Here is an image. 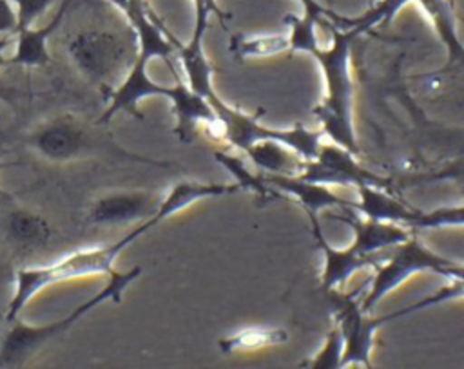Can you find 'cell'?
<instances>
[{
  "label": "cell",
  "mask_w": 464,
  "mask_h": 369,
  "mask_svg": "<svg viewBox=\"0 0 464 369\" xmlns=\"http://www.w3.org/2000/svg\"><path fill=\"white\" fill-rule=\"evenodd\" d=\"M332 42L326 49H321L319 43H312L306 52L317 60L324 78V98L319 105L314 107V116L321 125L323 136H328L332 143L359 154V145L353 130V80L350 72V54L352 42L357 36L352 29L330 31Z\"/></svg>",
  "instance_id": "obj_1"
},
{
  "label": "cell",
  "mask_w": 464,
  "mask_h": 369,
  "mask_svg": "<svg viewBox=\"0 0 464 369\" xmlns=\"http://www.w3.org/2000/svg\"><path fill=\"white\" fill-rule=\"evenodd\" d=\"M156 224H160L156 219H149L140 222L129 233H125L121 239L111 244L82 248L51 264L27 266L16 270L14 291L5 309V322L18 318V315L29 304V300L51 284L89 275H109L112 271V262L121 253V250H125L134 239H138L141 233L149 232Z\"/></svg>",
  "instance_id": "obj_2"
},
{
  "label": "cell",
  "mask_w": 464,
  "mask_h": 369,
  "mask_svg": "<svg viewBox=\"0 0 464 369\" xmlns=\"http://www.w3.org/2000/svg\"><path fill=\"white\" fill-rule=\"evenodd\" d=\"M462 291H464L462 279L451 280V284L440 288L435 295L420 298L419 302H415L408 308H402V309L388 313V315L373 317V315H370V311L361 308L359 291L339 293L337 289H330V300L334 304V318L341 329L343 342H344L339 367H346V365H353V364L362 365V367H372L370 356H372V349H373V336L382 324L401 318L408 313L420 311L424 308H431V306L440 304L450 298H460Z\"/></svg>",
  "instance_id": "obj_3"
},
{
  "label": "cell",
  "mask_w": 464,
  "mask_h": 369,
  "mask_svg": "<svg viewBox=\"0 0 464 369\" xmlns=\"http://www.w3.org/2000/svg\"><path fill=\"white\" fill-rule=\"evenodd\" d=\"M141 275V266H134L129 271H116L112 270L109 273V282L100 289L96 295L76 306L67 317L44 324V326H34L22 322L18 318L11 320L9 327L0 338V367H20L24 365L34 353H38L45 344H49L54 336L60 333L67 331L76 324L83 315H87L91 309L96 306L112 300L120 302L123 289Z\"/></svg>",
  "instance_id": "obj_4"
},
{
  "label": "cell",
  "mask_w": 464,
  "mask_h": 369,
  "mask_svg": "<svg viewBox=\"0 0 464 369\" xmlns=\"http://www.w3.org/2000/svg\"><path fill=\"white\" fill-rule=\"evenodd\" d=\"M392 248V255L382 257L373 266L375 273L370 280V288L366 295L361 297V308L370 313L382 300L384 295L399 288L406 279H410L415 273L431 271L450 280L462 279V262L435 253L417 235H410L406 241Z\"/></svg>",
  "instance_id": "obj_5"
},
{
  "label": "cell",
  "mask_w": 464,
  "mask_h": 369,
  "mask_svg": "<svg viewBox=\"0 0 464 369\" xmlns=\"http://www.w3.org/2000/svg\"><path fill=\"white\" fill-rule=\"evenodd\" d=\"M25 145L42 159L54 165L74 163L94 154L96 141L89 127L74 114L63 112L38 123Z\"/></svg>",
  "instance_id": "obj_6"
},
{
  "label": "cell",
  "mask_w": 464,
  "mask_h": 369,
  "mask_svg": "<svg viewBox=\"0 0 464 369\" xmlns=\"http://www.w3.org/2000/svg\"><path fill=\"white\" fill-rule=\"evenodd\" d=\"M67 54L76 71L103 90L112 87V81L129 62L127 43L109 31H82L67 43Z\"/></svg>",
  "instance_id": "obj_7"
},
{
  "label": "cell",
  "mask_w": 464,
  "mask_h": 369,
  "mask_svg": "<svg viewBox=\"0 0 464 369\" xmlns=\"http://www.w3.org/2000/svg\"><path fill=\"white\" fill-rule=\"evenodd\" d=\"M357 206L364 217L395 222L401 226H408L410 230H431L444 226H462L464 221V206H444L431 212L417 210L395 195H392L386 188L379 186H357Z\"/></svg>",
  "instance_id": "obj_8"
},
{
  "label": "cell",
  "mask_w": 464,
  "mask_h": 369,
  "mask_svg": "<svg viewBox=\"0 0 464 369\" xmlns=\"http://www.w3.org/2000/svg\"><path fill=\"white\" fill-rule=\"evenodd\" d=\"M301 179L321 183V184H339V186H379L390 188L392 179L372 172L362 166L355 154L339 147L337 143H321L315 159H308L299 172Z\"/></svg>",
  "instance_id": "obj_9"
},
{
  "label": "cell",
  "mask_w": 464,
  "mask_h": 369,
  "mask_svg": "<svg viewBox=\"0 0 464 369\" xmlns=\"http://www.w3.org/2000/svg\"><path fill=\"white\" fill-rule=\"evenodd\" d=\"M161 195L150 190H116L94 199L87 210V222L114 226L154 219Z\"/></svg>",
  "instance_id": "obj_10"
},
{
  "label": "cell",
  "mask_w": 464,
  "mask_h": 369,
  "mask_svg": "<svg viewBox=\"0 0 464 369\" xmlns=\"http://www.w3.org/2000/svg\"><path fill=\"white\" fill-rule=\"evenodd\" d=\"M308 219H310V228H312V237L317 244V248L323 251L324 255V268H323V277H321V282H323V288L326 291L330 289H337L339 286H343L353 273H357L359 270H366V268H373L381 259L382 255H362V253H357L352 246L344 248V250H339V248H334L323 230L319 228V217L317 213L314 212H306Z\"/></svg>",
  "instance_id": "obj_11"
},
{
  "label": "cell",
  "mask_w": 464,
  "mask_h": 369,
  "mask_svg": "<svg viewBox=\"0 0 464 369\" xmlns=\"http://www.w3.org/2000/svg\"><path fill=\"white\" fill-rule=\"evenodd\" d=\"M328 217L334 221H341L352 228L353 242L350 246L362 255L379 253L406 241L411 235L406 226L370 219L364 215L361 217L353 208H341V213H330Z\"/></svg>",
  "instance_id": "obj_12"
},
{
  "label": "cell",
  "mask_w": 464,
  "mask_h": 369,
  "mask_svg": "<svg viewBox=\"0 0 464 369\" xmlns=\"http://www.w3.org/2000/svg\"><path fill=\"white\" fill-rule=\"evenodd\" d=\"M263 181L277 190L279 194L290 195L294 201H297L304 212L319 213L326 208H353L357 206L355 199H344L334 194L326 184L312 183L306 179H301L297 175H277V174H261Z\"/></svg>",
  "instance_id": "obj_13"
},
{
  "label": "cell",
  "mask_w": 464,
  "mask_h": 369,
  "mask_svg": "<svg viewBox=\"0 0 464 369\" xmlns=\"http://www.w3.org/2000/svg\"><path fill=\"white\" fill-rule=\"evenodd\" d=\"M72 0H62L58 11L42 27H25L16 31L13 36L14 51L9 56V65H20V67H45L51 62V54L47 49L49 38L54 34V31L62 25L63 16L69 9Z\"/></svg>",
  "instance_id": "obj_14"
},
{
  "label": "cell",
  "mask_w": 464,
  "mask_h": 369,
  "mask_svg": "<svg viewBox=\"0 0 464 369\" xmlns=\"http://www.w3.org/2000/svg\"><path fill=\"white\" fill-rule=\"evenodd\" d=\"M172 103V112L176 114L174 134L181 143H188L194 139L199 123L218 125V118L210 103L194 92L181 78H176L174 92L169 98Z\"/></svg>",
  "instance_id": "obj_15"
},
{
  "label": "cell",
  "mask_w": 464,
  "mask_h": 369,
  "mask_svg": "<svg viewBox=\"0 0 464 369\" xmlns=\"http://www.w3.org/2000/svg\"><path fill=\"white\" fill-rule=\"evenodd\" d=\"M239 190L237 183H199V181H179L174 184L165 195H161V203L154 219L158 222L169 219L170 215L181 212L183 208L208 197H223Z\"/></svg>",
  "instance_id": "obj_16"
},
{
  "label": "cell",
  "mask_w": 464,
  "mask_h": 369,
  "mask_svg": "<svg viewBox=\"0 0 464 369\" xmlns=\"http://www.w3.org/2000/svg\"><path fill=\"white\" fill-rule=\"evenodd\" d=\"M245 154L256 168L277 175H299L306 161L295 150L276 139H259L252 143Z\"/></svg>",
  "instance_id": "obj_17"
},
{
  "label": "cell",
  "mask_w": 464,
  "mask_h": 369,
  "mask_svg": "<svg viewBox=\"0 0 464 369\" xmlns=\"http://www.w3.org/2000/svg\"><path fill=\"white\" fill-rule=\"evenodd\" d=\"M9 241L20 250H36L49 242L53 230L47 219L29 208H16L5 219Z\"/></svg>",
  "instance_id": "obj_18"
},
{
  "label": "cell",
  "mask_w": 464,
  "mask_h": 369,
  "mask_svg": "<svg viewBox=\"0 0 464 369\" xmlns=\"http://www.w3.org/2000/svg\"><path fill=\"white\" fill-rule=\"evenodd\" d=\"M424 14L430 18L439 40L448 52V63L462 62V43L457 31V16L453 0H417Z\"/></svg>",
  "instance_id": "obj_19"
},
{
  "label": "cell",
  "mask_w": 464,
  "mask_h": 369,
  "mask_svg": "<svg viewBox=\"0 0 464 369\" xmlns=\"http://www.w3.org/2000/svg\"><path fill=\"white\" fill-rule=\"evenodd\" d=\"M285 342H288V333L283 327H250L219 338L218 347L221 353L228 355L236 351H254L279 345Z\"/></svg>",
  "instance_id": "obj_20"
},
{
  "label": "cell",
  "mask_w": 464,
  "mask_h": 369,
  "mask_svg": "<svg viewBox=\"0 0 464 369\" xmlns=\"http://www.w3.org/2000/svg\"><path fill=\"white\" fill-rule=\"evenodd\" d=\"M214 159L218 163H221L236 179V183L239 184V188H245L252 194H256L257 197H261L263 201H272L277 199L281 194L277 190H274L272 186H268L261 175H256L254 172L248 170V166L245 165L243 157L225 152V150H216L214 152Z\"/></svg>",
  "instance_id": "obj_21"
},
{
  "label": "cell",
  "mask_w": 464,
  "mask_h": 369,
  "mask_svg": "<svg viewBox=\"0 0 464 369\" xmlns=\"http://www.w3.org/2000/svg\"><path fill=\"white\" fill-rule=\"evenodd\" d=\"M228 51L239 60L272 56V54L288 51V38L283 34H268V36L234 34L230 36Z\"/></svg>",
  "instance_id": "obj_22"
},
{
  "label": "cell",
  "mask_w": 464,
  "mask_h": 369,
  "mask_svg": "<svg viewBox=\"0 0 464 369\" xmlns=\"http://www.w3.org/2000/svg\"><path fill=\"white\" fill-rule=\"evenodd\" d=\"M408 2L410 0H379L362 14L348 16L346 29H352L359 36L362 33H370L377 25H388Z\"/></svg>",
  "instance_id": "obj_23"
},
{
  "label": "cell",
  "mask_w": 464,
  "mask_h": 369,
  "mask_svg": "<svg viewBox=\"0 0 464 369\" xmlns=\"http://www.w3.org/2000/svg\"><path fill=\"white\" fill-rule=\"evenodd\" d=\"M343 347H344V342H343L341 329L334 322V327H330V331L326 333L323 347L310 360H304L301 365L310 369H335L341 364Z\"/></svg>",
  "instance_id": "obj_24"
},
{
  "label": "cell",
  "mask_w": 464,
  "mask_h": 369,
  "mask_svg": "<svg viewBox=\"0 0 464 369\" xmlns=\"http://www.w3.org/2000/svg\"><path fill=\"white\" fill-rule=\"evenodd\" d=\"M303 9H304V16L312 18L315 22V25L330 31L332 27L337 29H346V20L348 16L337 14L335 11L326 9L323 4H319V0H297Z\"/></svg>",
  "instance_id": "obj_25"
},
{
  "label": "cell",
  "mask_w": 464,
  "mask_h": 369,
  "mask_svg": "<svg viewBox=\"0 0 464 369\" xmlns=\"http://www.w3.org/2000/svg\"><path fill=\"white\" fill-rule=\"evenodd\" d=\"M194 4V36H205L207 25H208V18L214 14L218 16L221 22H227L232 18L230 13L223 11L218 4V0H192Z\"/></svg>",
  "instance_id": "obj_26"
},
{
  "label": "cell",
  "mask_w": 464,
  "mask_h": 369,
  "mask_svg": "<svg viewBox=\"0 0 464 369\" xmlns=\"http://www.w3.org/2000/svg\"><path fill=\"white\" fill-rule=\"evenodd\" d=\"M16 11V31L31 27L56 0H11Z\"/></svg>",
  "instance_id": "obj_27"
},
{
  "label": "cell",
  "mask_w": 464,
  "mask_h": 369,
  "mask_svg": "<svg viewBox=\"0 0 464 369\" xmlns=\"http://www.w3.org/2000/svg\"><path fill=\"white\" fill-rule=\"evenodd\" d=\"M16 29V11L11 0H0V36L14 34Z\"/></svg>",
  "instance_id": "obj_28"
},
{
  "label": "cell",
  "mask_w": 464,
  "mask_h": 369,
  "mask_svg": "<svg viewBox=\"0 0 464 369\" xmlns=\"http://www.w3.org/2000/svg\"><path fill=\"white\" fill-rule=\"evenodd\" d=\"M13 40H14L13 34H2L0 36V69L9 65V56H5V51L13 43Z\"/></svg>",
  "instance_id": "obj_29"
},
{
  "label": "cell",
  "mask_w": 464,
  "mask_h": 369,
  "mask_svg": "<svg viewBox=\"0 0 464 369\" xmlns=\"http://www.w3.org/2000/svg\"><path fill=\"white\" fill-rule=\"evenodd\" d=\"M16 98V90L13 85L5 83L2 78H0V101H5V103H13Z\"/></svg>",
  "instance_id": "obj_30"
},
{
  "label": "cell",
  "mask_w": 464,
  "mask_h": 369,
  "mask_svg": "<svg viewBox=\"0 0 464 369\" xmlns=\"http://www.w3.org/2000/svg\"><path fill=\"white\" fill-rule=\"evenodd\" d=\"M0 148H2V139H0ZM0 156H2V154H0ZM13 165H14V163H5V161L0 159V170H2V168H9V166H13ZM0 197H5V192H4L2 188H0Z\"/></svg>",
  "instance_id": "obj_31"
},
{
  "label": "cell",
  "mask_w": 464,
  "mask_h": 369,
  "mask_svg": "<svg viewBox=\"0 0 464 369\" xmlns=\"http://www.w3.org/2000/svg\"><path fill=\"white\" fill-rule=\"evenodd\" d=\"M112 5H116L120 11H125V5H127V0H109Z\"/></svg>",
  "instance_id": "obj_32"
}]
</instances>
